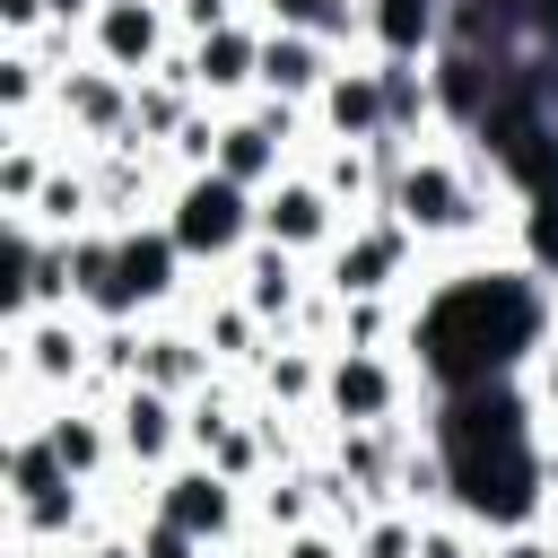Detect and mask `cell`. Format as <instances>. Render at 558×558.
Here are the masks:
<instances>
[{"label": "cell", "instance_id": "1", "mask_svg": "<svg viewBox=\"0 0 558 558\" xmlns=\"http://www.w3.org/2000/svg\"><path fill=\"white\" fill-rule=\"evenodd\" d=\"M427 453L445 462V497L488 523V532H532L541 497H549V453L532 445V401L514 384H480V392H436V427Z\"/></svg>", "mask_w": 558, "mask_h": 558}, {"label": "cell", "instance_id": "2", "mask_svg": "<svg viewBox=\"0 0 558 558\" xmlns=\"http://www.w3.org/2000/svg\"><path fill=\"white\" fill-rule=\"evenodd\" d=\"M541 331L549 305L532 270H462L410 314V357L436 392H480V384H514V366L549 349Z\"/></svg>", "mask_w": 558, "mask_h": 558}, {"label": "cell", "instance_id": "3", "mask_svg": "<svg viewBox=\"0 0 558 558\" xmlns=\"http://www.w3.org/2000/svg\"><path fill=\"white\" fill-rule=\"evenodd\" d=\"M375 166H384V209L427 244V235H471L480 227V183L471 166L436 157V148H410V140H375Z\"/></svg>", "mask_w": 558, "mask_h": 558}, {"label": "cell", "instance_id": "4", "mask_svg": "<svg viewBox=\"0 0 558 558\" xmlns=\"http://www.w3.org/2000/svg\"><path fill=\"white\" fill-rule=\"evenodd\" d=\"M166 235L183 244V262H235V253L262 235V192H244V183H227L218 166H201V174L174 183Z\"/></svg>", "mask_w": 558, "mask_h": 558}, {"label": "cell", "instance_id": "5", "mask_svg": "<svg viewBox=\"0 0 558 558\" xmlns=\"http://www.w3.org/2000/svg\"><path fill=\"white\" fill-rule=\"evenodd\" d=\"M174 270H183V244L166 227H122L113 235V279H105V296L87 314L96 323H131V314H148V305L174 296Z\"/></svg>", "mask_w": 558, "mask_h": 558}, {"label": "cell", "instance_id": "6", "mask_svg": "<svg viewBox=\"0 0 558 558\" xmlns=\"http://www.w3.org/2000/svg\"><path fill=\"white\" fill-rule=\"evenodd\" d=\"M401 366L384 357V349H331V366H323V410L340 418V427H401L392 410H401Z\"/></svg>", "mask_w": 558, "mask_h": 558}, {"label": "cell", "instance_id": "7", "mask_svg": "<svg viewBox=\"0 0 558 558\" xmlns=\"http://www.w3.org/2000/svg\"><path fill=\"white\" fill-rule=\"evenodd\" d=\"M410 227L384 209V218H366V227H349L340 244H331V296L349 305V296H384V288H401V270H410Z\"/></svg>", "mask_w": 558, "mask_h": 558}, {"label": "cell", "instance_id": "8", "mask_svg": "<svg viewBox=\"0 0 558 558\" xmlns=\"http://www.w3.org/2000/svg\"><path fill=\"white\" fill-rule=\"evenodd\" d=\"M131 78L122 70H105V61H87V70H61L52 78V105H61V122L70 131H87V140H105V148H131Z\"/></svg>", "mask_w": 558, "mask_h": 558}, {"label": "cell", "instance_id": "9", "mask_svg": "<svg viewBox=\"0 0 558 558\" xmlns=\"http://www.w3.org/2000/svg\"><path fill=\"white\" fill-rule=\"evenodd\" d=\"M288 131H296V105H262V113H235L218 122V174L244 183V192H270L279 183V157H288Z\"/></svg>", "mask_w": 558, "mask_h": 558}, {"label": "cell", "instance_id": "10", "mask_svg": "<svg viewBox=\"0 0 558 558\" xmlns=\"http://www.w3.org/2000/svg\"><path fill=\"white\" fill-rule=\"evenodd\" d=\"M262 244H279V253L340 244V201H331L314 174H279V183L262 192Z\"/></svg>", "mask_w": 558, "mask_h": 558}, {"label": "cell", "instance_id": "11", "mask_svg": "<svg viewBox=\"0 0 558 558\" xmlns=\"http://www.w3.org/2000/svg\"><path fill=\"white\" fill-rule=\"evenodd\" d=\"M87 44L105 70L140 78V70H166V0H105L87 17Z\"/></svg>", "mask_w": 558, "mask_h": 558}, {"label": "cell", "instance_id": "12", "mask_svg": "<svg viewBox=\"0 0 558 558\" xmlns=\"http://www.w3.org/2000/svg\"><path fill=\"white\" fill-rule=\"evenodd\" d=\"M113 436H122V462H140V471H157L174 445H192V427H183V401L174 392H157V384H122V401H113Z\"/></svg>", "mask_w": 558, "mask_h": 558}, {"label": "cell", "instance_id": "13", "mask_svg": "<svg viewBox=\"0 0 558 558\" xmlns=\"http://www.w3.org/2000/svg\"><path fill=\"white\" fill-rule=\"evenodd\" d=\"M157 514H166V523H183V532L209 549V541H227V532H235V480H227V471H209V462L166 471V480H157Z\"/></svg>", "mask_w": 558, "mask_h": 558}, {"label": "cell", "instance_id": "14", "mask_svg": "<svg viewBox=\"0 0 558 558\" xmlns=\"http://www.w3.org/2000/svg\"><path fill=\"white\" fill-rule=\"evenodd\" d=\"M331 44L323 35H288V26H262V96L270 105H314L331 87Z\"/></svg>", "mask_w": 558, "mask_h": 558}, {"label": "cell", "instance_id": "15", "mask_svg": "<svg viewBox=\"0 0 558 558\" xmlns=\"http://www.w3.org/2000/svg\"><path fill=\"white\" fill-rule=\"evenodd\" d=\"M445 9H453V0H357L366 44H375L384 61H436V52H445Z\"/></svg>", "mask_w": 558, "mask_h": 558}, {"label": "cell", "instance_id": "16", "mask_svg": "<svg viewBox=\"0 0 558 558\" xmlns=\"http://www.w3.org/2000/svg\"><path fill=\"white\" fill-rule=\"evenodd\" d=\"M183 78H192V96H244V87H262V35H253V26L201 35V44L183 52Z\"/></svg>", "mask_w": 558, "mask_h": 558}, {"label": "cell", "instance_id": "17", "mask_svg": "<svg viewBox=\"0 0 558 558\" xmlns=\"http://www.w3.org/2000/svg\"><path fill=\"white\" fill-rule=\"evenodd\" d=\"M314 105H323V131H331L340 148L392 140V122H384V70H331V87H323Z\"/></svg>", "mask_w": 558, "mask_h": 558}, {"label": "cell", "instance_id": "18", "mask_svg": "<svg viewBox=\"0 0 558 558\" xmlns=\"http://www.w3.org/2000/svg\"><path fill=\"white\" fill-rule=\"evenodd\" d=\"M17 375L70 392V384L87 375V331H78L70 314H26V323H17Z\"/></svg>", "mask_w": 558, "mask_h": 558}, {"label": "cell", "instance_id": "19", "mask_svg": "<svg viewBox=\"0 0 558 558\" xmlns=\"http://www.w3.org/2000/svg\"><path fill=\"white\" fill-rule=\"evenodd\" d=\"M44 445L61 453V471H70L78 488H87V480H96V471H105V462L122 453V436H113L105 418H87V410H70V401H61L52 418H44Z\"/></svg>", "mask_w": 558, "mask_h": 558}, {"label": "cell", "instance_id": "20", "mask_svg": "<svg viewBox=\"0 0 558 558\" xmlns=\"http://www.w3.org/2000/svg\"><path fill=\"white\" fill-rule=\"evenodd\" d=\"M244 305H253L262 323H296V253L253 244V262H244Z\"/></svg>", "mask_w": 558, "mask_h": 558}, {"label": "cell", "instance_id": "21", "mask_svg": "<svg viewBox=\"0 0 558 558\" xmlns=\"http://www.w3.org/2000/svg\"><path fill=\"white\" fill-rule=\"evenodd\" d=\"M201 366H209V349H192V340H174V331H148V340L131 349V375L157 384V392H174V401L201 384Z\"/></svg>", "mask_w": 558, "mask_h": 558}, {"label": "cell", "instance_id": "22", "mask_svg": "<svg viewBox=\"0 0 558 558\" xmlns=\"http://www.w3.org/2000/svg\"><path fill=\"white\" fill-rule=\"evenodd\" d=\"M375 70H384V122H392V140H410L418 122H436V78L418 61H375Z\"/></svg>", "mask_w": 558, "mask_h": 558}, {"label": "cell", "instance_id": "23", "mask_svg": "<svg viewBox=\"0 0 558 558\" xmlns=\"http://www.w3.org/2000/svg\"><path fill=\"white\" fill-rule=\"evenodd\" d=\"M52 488H70V471H61V453L44 445V427H26V436L9 445V506H35V497H52Z\"/></svg>", "mask_w": 558, "mask_h": 558}, {"label": "cell", "instance_id": "24", "mask_svg": "<svg viewBox=\"0 0 558 558\" xmlns=\"http://www.w3.org/2000/svg\"><path fill=\"white\" fill-rule=\"evenodd\" d=\"M262 17H270V26H288V35H323V44H340L349 26H366L349 0H262Z\"/></svg>", "mask_w": 558, "mask_h": 558}, {"label": "cell", "instance_id": "25", "mask_svg": "<svg viewBox=\"0 0 558 558\" xmlns=\"http://www.w3.org/2000/svg\"><path fill=\"white\" fill-rule=\"evenodd\" d=\"M87 209H96V183H87V174H52V183H44V201H35L26 218H35L44 235H78V218H87Z\"/></svg>", "mask_w": 558, "mask_h": 558}, {"label": "cell", "instance_id": "26", "mask_svg": "<svg viewBox=\"0 0 558 558\" xmlns=\"http://www.w3.org/2000/svg\"><path fill=\"white\" fill-rule=\"evenodd\" d=\"M44 183H52L44 148L17 131V140H9V157H0V201H9V209H35V201H44Z\"/></svg>", "mask_w": 558, "mask_h": 558}, {"label": "cell", "instance_id": "27", "mask_svg": "<svg viewBox=\"0 0 558 558\" xmlns=\"http://www.w3.org/2000/svg\"><path fill=\"white\" fill-rule=\"evenodd\" d=\"M523 270L532 279H558V192H532L523 201Z\"/></svg>", "mask_w": 558, "mask_h": 558}, {"label": "cell", "instance_id": "28", "mask_svg": "<svg viewBox=\"0 0 558 558\" xmlns=\"http://www.w3.org/2000/svg\"><path fill=\"white\" fill-rule=\"evenodd\" d=\"M323 366L331 357H314V349H279L262 366V384H270V401H323Z\"/></svg>", "mask_w": 558, "mask_h": 558}, {"label": "cell", "instance_id": "29", "mask_svg": "<svg viewBox=\"0 0 558 558\" xmlns=\"http://www.w3.org/2000/svg\"><path fill=\"white\" fill-rule=\"evenodd\" d=\"M105 279H113V235H70V296L96 305Z\"/></svg>", "mask_w": 558, "mask_h": 558}, {"label": "cell", "instance_id": "30", "mask_svg": "<svg viewBox=\"0 0 558 558\" xmlns=\"http://www.w3.org/2000/svg\"><path fill=\"white\" fill-rule=\"evenodd\" d=\"M418 541H427L418 514H375V523L357 532V558H418Z\"/></svg>", "mask_w": 558, "mask_h": 558}, {"label": "cell", "instance_id": "31", "mask_svg": "<svg viewBox=\"0 0 558 558\" xmlns=\"http://www.w3.org/2000/svg\"><path fill=\"white\" fill-rule=\"evenodd\" d=\"M253 331H262V314L235 296V305H218V314H209V331H201V340H209V357H253Z\"/></svg>", "mask_w": 558, "mask_h": 558}, {"label": "cell", "instance_id": "32", "mask_svg": "<svg viewBox=\"0 0 558 558\" xmlns=\"http://www.w3.org/2000/svg\"><path fill=\"white\" fill-rule=\"evenodd\" d=\"M70 523H78V480L52 488V497H35V506H17V532H35V541H61Z\"/></svg>", "mask_w": 558, "mask_h": 558}, {"label": "cell", "instance_id": "33", "mask_svg": "<svg viewBox=\"0 0 558 558\" xmlns=\"http://www.w3.org/2000/svg\"><path fill=\"white\" fill-rule=\"evenodd\" d=\"M35 96H44V61H35L26 44H17V52L0 61V105H9L17 122H26V105H35Z\"/></svg>", "mask_w": 558, "mask_h": 558}, {"label": "cell", "instance_id": "34", "mask_svg": "<svg viewBox=\"0 0 558 558\" xmlns=\"http://www.w3.org/2000/svg\"><path fill=\"white\" fill-rule=\"evenodd\" d=\"M314 488H323V480H270V488H262V523H279V532H305V506H314Z\"/></svg>", "mask_w": 558, "mask_h": 558}, {"label": "cell", "instance_id": "35", "mask_svg": "<svg viewBox=\"0 0 558 558\" xmlns=\"http://www.w3.org/2000/svg\"><path fill=\"white\" fill-rule=\"evenodd\" d=\"M366 166H375V148H331V166H323L314 183H323L331 201H357V192H366Z\"/></svg>", "mask_w": 558, "mask_h": 558}, {"label": "cell", "instance_id": "36", "mask_svg": "<svg viewBox=\"0 0 558 558\" xmlns=\"http://www.w3.org/2000/svg\"><path fill=\"white\" fill-rule=\"evenodd\" d=\"M209 471H227V480H244V471H262V436H253V427H227V436L209 445Z\"/></svg>", "mask_w": 558, "mask_h": 558}, {"label": "cell", "instance_id": "37", "mask_svg": "<svg viewBox=\"0 0 558 558\" xmlns=\"http://www.w3.org/2000/svg\"><path fill=\"white\" fill-rule=\"evenodd\" d=\"M140 558H201V541H192L183 523H166V514H148V532H140Z\"/></svg>", "mask_w": 558, "mask_h": 558}, {"label": "cell", "instance_id": "38", "mask_svg": "<svg viewBox=\"0 0 558 558\" xmlns=\"http://www.w3.org/2000/svg\"><path fill=\"white\" fill-rule=\"evenodd\" d=\"M174 26H192V44H201V35L235 26V0H174Z\"/></svg>", "mask_w": 558, "mask_h": 558}, {"label": "cell", "instance_id": "39", "mask_svg": "<svg viewBox=\"0 0 558 558\" xmlns=\"http://www.w3.org/2000/svg\"><path fill=\"white\" fill-rule=\"evenodd\" d=\"M44 17H52V9H44V0H0V26H9V35H17V44H26V35H35V26H44Z\"/></svg>", "mask_w": 558, "mask_h": 558}, {"label": "cell", "instance_id": "40", "mask_svg": "<svg viewBox=\"0 0 558 558\" xmlns=\"http://www.w3.org/2000/svg\"><path fill=\"white\" fill-rule=\"evenodd\" d=\"M279 558H349V549H340L331 532H314V523H305V532H288V549H279Z\"/></svg>", "mask_w": 558, "mask_h": 558}, {"label": "cell", "instance_id": "41", "mask_svg": "<svg viewBox=\"0 0 558 558\" xmlns=\"http://www.w3.org/2000/svg\"><path fill=\"white\" fill-rule=\"evenodd\" d=\"M488 558H558V541H541V532H497Z\"/></svg>", "mask_w": 558, "mask_h": 558}, {"label": "cell", "instance_id": "42", "mask_svg": "<svg viewBox=\"0 0 558 558\" xmlns=\"http://www.w3.org/2000/svg\"><path fill=\"white\" fill-rule=\"evenodd\" d=\"M418 558H471V541H462L453 523H427V541H418Z\"/></svg>", "mask_w": 558, "mask_h": 558}, {"label": "cell", "instance_id": "43", "mask_svg": "<svg viewBox=\"0 0 558 558\" xmlns=\"http://www.w3.org/2000/svg\"><path fill=\"white\" fill-rule=\"evenodd\" d=\"M532 392H541V410H558V349L532 357Z\"/></svg>", "mask_w": 558, "mask_h": 558}, {"label": "cell", "instance_id": "44", "mask_svg": "<svg viewBox=\"0 0 558 558\" xmlns=\"http://www.w3.org/2000/svg\"><path fill=\"white\" fill-rule=\"evenodd\" d=\"M523 44H541V52H558V0H532V35Z\"/></svg>", "mask_w": 558, "mask_h": 558}, {"label": "cell", "instance_id": "45", "mask_svg": "<svg viewBox=\"0 0 558 558\" xmlns=\"http://www.w3.org/2000/svg\"><path fill=\"white\" fill-rule=\"evenodd\" d=\"M44 9H52V26H70V17H96L105 0H44Z\"/></svg>", "mask_w": 558, "mask_h": 558}, {"label": "cell", "instance_id": "46", "mask_svg": "<svg viewBox=\"0 0 558 558\" xmlns=\"http://www.w3.org/2000/svg\"><path fill=\"white\" fill-rule=\"evenodd\" d=\"M87 558H140V549H122V541H105V549H87Z\"/></svg>", "mask_w": 558, "mask_h": 558}]
</instances>
